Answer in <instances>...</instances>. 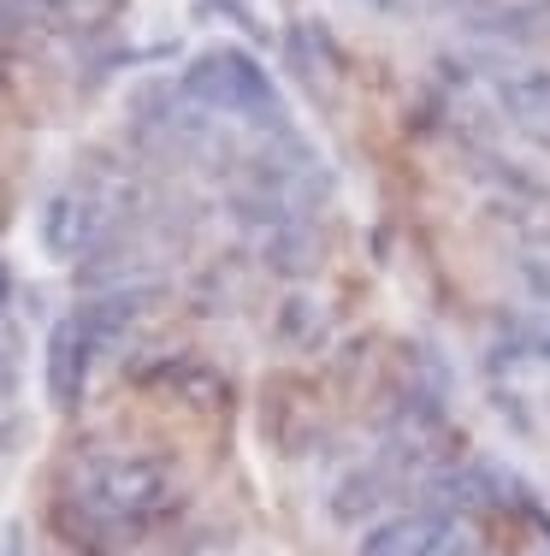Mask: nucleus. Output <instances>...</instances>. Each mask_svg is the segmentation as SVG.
Returning <instances> with one entry per match:
<instances>
[{
    "mask_svg": "<svg viewBox=\"0 0 550 556\" xmlns=\"http://www.w3.org/2000/svg\"><path fill=\"white\" fill-rule=\"evenodd\" d=\"M367 7H379V12H409L414 0H367Z\"/></svg>",
    "mask_w": 550,
    "mask_h": 556,
    "instance_id": "nucleus-18",
    "label": "nucleus"
},
{
    "mask_svg": "<svg viewBox=\"0 0 550 556\" xmlns=\"http://www.w3.org/2000/svg\"><path fill=\"white\" fill-rule=\"evenodd\" d=\"M409 485H414V468L397 456V450L379 444V456L349 462V468L332 480V492H325V515H332L337 527H361V521L373 527L391 503L409 492Z\"/></svg>",
    "mask_w": 550,
    "mask_h": 556,
    "instance_id": "nucleus-5",
    "label": "nucleus"
},
{
    "mask_svg": "<svg viewBox=\"0 0 550 556\" xmlns=\"http://www.w3.org/2000/svg\"><path fill=\"white\" fill-rule=\"evenodd\" d=\"M137 214V184L119 172H77L42 202V249L54 261H89L101 243L130 231Z\"/></svg>",
    "mask_w": 550,
    "mask_h": 556,
    "instance_id": "nucleus-3",
    "label": "nucleus"
},
{
    "mask_svg": "<svg viewBox=\"0 0 550 556\" xmlns=\"http://www.w3.org/2000/svg\"><path fill=\"white\" fill-rule=\"evenodd\" d=\"M48 12L36 7V0H0V42H12V36H24V30H36Z\"/></svg>",
    "mask_w": 550,
    "mask_h": 556,
    "instance_id": "nucleus-14",
    "label": "nucleus"
},
{
    "mask_svg": "<svg viewBox=\"0 0 550 556\" xmlns=\"http://www.w3.org/2000/svg\"><path fill=\"white\" fill-rule=\"evenodd\" d=\"M320 261V237H314V219H284L272 231H260V267L279 278H303Z\"/></svg>",
    "mask_w": 550,
    "mask_h": 556,
    "instance_id": "nucleus-13",
    "label": "nucleus"
},
{
    "mask_svg": "<svg viewBox=\"0 0 550 556\" xmlns=\"http://www.w3.org/2000/svg\"><path fill=\"white\" fill-rule=\"evenodd\" d=\"M356 556H479V533H474V521H456V515L414 503V509L379 515L361 533Z\"/></svg>",
    "mask_w": 550,
    "mask_h": 556,
    "instance_id": "nucleus-4",
    "label": "nucleus"
},
{
    "mask_svg": "<svg viewBox=\"0 0 550 556\" xmlns=\"http://www.w3.org/2000/svg\"><path fill=\"white\" fill-rule=\"evenodd\" d=\"M178 96L190 101V108H202L207 118L255 125L260 137H272V130L291 125V118H284V101H279V84H272L267 65L238 42L202 48V54L178 72Z\"/></svg>",
    "mask_w": 550,
    "mask_h": 556,
    "instance_id": "nucleus-2",
    "label": "nucleus"
},
{
    "mask_svg": "<svg viewBox=\"0 0 550 556\" xmlns=\"http://www.w3.org/2000/svg\"><path fill=\"white\" fill-rule=\"evenodd\" d=\"M260 444L279 462H303L320 444V396L303 374H272L260 391Z\"/></svg>",
    "mask_w": 550,
    "mask_h": 556,
    "instance_id": "nucleus-6",
    "label": "nucleus"
},
{
    "mask_svg": "<svg viewBox=\"0 0 550 556\" xmlns=\"http://www.w3.org/2000/svg\"><path fill=\"white\" fill-rule=\"evenodd\" d=\"M18 396V343L0 332V403H12Z\"/></svg>",
    "mask_w": 550,
    "mask_h": 556,
    "instance_id": "nucleus-16",
    "label": "nucleus"
},
{
    "mask_svg": "<svg viewBox=\"0 0 550 556\" xmlns=\"http://www.w3.org/2000/svg\"><path fill=\"white\" fill-rule=\"evenodd\" d=\"M7 302H12V267L0 261V308H7Z\"/></svg>",
    "mask_w": 550,
    "mask_h": 556,
    "instance_id": "nucleus-17",
    "label": "nucleus"
},
{
    "mask_svg": "<svg viewBox=\"0 0 550 556\" xmlns=\"http://www.w3.org/2000/svg\"><path fill=\"white\" fill-rule=\"evenodd\" d=\"M178 503H183V485L166 456H154V450H95L65 473L54 527L77 551L101 556L166 527L178 515Z\"/></svg>",
    "mask_w": 550,
    "mask_h": 556,
    "instance_id": "nucleus-1",
    "label": "nucleus"
},
{
    "mask_svg": "<svg viewBox=\"0 0 550 556\" xmlns=\"http://www.w3.org/2000/svg\"><path fill=\"white\" fill-rule=\"evenodd\" d=\"M539 249H545V255H550V231H545V237H539Z\"/></svg>",
    "mask_w": 550,
    "mask_h": 556,
    "instance_id": "nucleus-19",
    "label": "nucleus"
},
{
    "mask_svg": "<svg viewBox=\"0 0 550 556\" xmlns=\"http://www.w3.org/2000/svg\"><path fill=\"white\" fill-rule=\"evenodd\" d=\"M491 101L539 154H550V65H497Z\"/></svg>",
    "mask_w": 550,
    "mask_h": 556,
    "instance_id": "nucleus-9",
    "label": "nucleus"
},
{
    "mask_svg": "<svg viewBox=\"0 0 550 556\" xmlns=\"http://www.w3.org/2000/svg\"><path fill=\"white\" fill-rule=\"evenodd\" d=\"M101 343L95 332L84 326V314H60L54 320V332H48V362H42V379H48V403L60 408V415H72L77 403H84V391H89V374H95V362H101Z\"/></svg>",
    "mask_w": 550,
    "mask_h": 556,
    "instance_id": "nucleus-7",
    "label": "nucleus"
},
{
    "mask_svg": "<svg viewBox=\"0 0 550 556\" xmlns=\"http://www.w3.org/2000/svg\"><path fill=\"white\" fill-rule=\"evenodd\" d=\"M137 386L172 396L178 408H195V415H226L231 408V379L219 374L207 355H154L149 367H137Z\"/></svg>",
    "mask_w": 550,
    "mask_h": 556,
    "instance_id": "nucleus-8",
    "label": "nucleus"
},
{
    "mask_svg": "<svg viewBox=\"0 0 550 556\" xmlns=\"http://www.w3.org/2000/svg\"><path fill=\"white\" fill-rule=\"evenodd\" d=\"M272 338L291 355H320L332 343V314H325V302L314 290H291L279 302V314H272Z\"/></svg>",
    "mask_w": 550,
    "mask_h": 556,
    "instance_id": "nucleus-11",
    "label": "nucleus"
},
{
    "mask_svg": "<svg viewBox=\"0 0 550 556\" xmlns=\"http://www.w3.org/2000/svg\"><path fill=\"white\" fill-rule=\"evenodd\" d=\"M284 54H291L296 77H303L308 89H332L337 77H344V54H337L332 30H325L320 18H303V24H291V36H284Z\"/></svg>",
    "mask_w": 550,
    "mask_h": 556,
    "instance_id": "nucleus-12",
    "label": "nucleus"
},
{
    "mask_svg": "<svg viewBox=\"0 0 550 556\" xmlns=\"http://www.w3.org/2000/svg\"><path fill=\"white\" fill-rule=\"evenodd\" d=\"M521 285H527L533 302H550V255H521Z\"/></svg>",
    "mask_w": 550,
    "mask_h": 556,
    "instance_id": "nucleus-15",
    "label": "nucleus"
},
{
    "mask_svg": "<svg viewBox=\"0 0 550 556\" xmlns=\"http://www.w3.org/2000/svg\"><path fill=\"white\" fill-rule=\"evenodd\" d=\"M468 161H474V178L491 190L497 214H550V184L533 166L509 161V154H497V149H479V142L468 149Z\"/></svg>",
    "mask_w": 550,
    "mask_h": 556,
    "instance_id": "nucleus-10",
    "label": "nucleus"
}]
</instances>
